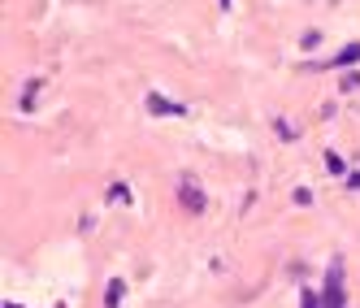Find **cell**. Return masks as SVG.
Returning a JSON list of instances; mask_svg holds the SVG:
<instances>
[{
	"label": "cell",
	"instance_id": "obj_15",
	"mask_svg": "<svg viewBox=\"0 0 360 308\" xmlns=\"http://www.w3.org/2000/svg\"><path fill=\"white\" fill-rule=\"evenodd\" d=\"M217 5H221V9H230V0H217Z\"/></svg>",
	"mask_w": 360,
	"mask_h": 308
},
{
	"label": "cell",
	"instance_id": "obj_10",
	"mask_svg": "<svg viewBox=\"0 0 360 308\" xmlns=\"http://www.w3.org/2000/svg\"><path fill=\"white\" fill-rule=\"evenodd\" d=\"M274 131H278L282 139H295V131H291V122H287V117H278V122H274Z\"/></svg>",
	"mask_w": 360,
	"mask_h": 308
},
{
	"label": "cell",
	"instance_id": "obj_8",
	"mask_svg": "<svg viewBox=\"0 0 360 308\" xmlns=\"http://www.w3.org/2000/svg\"><path fill=\"white\" fill-rule=\"evenodd\" d=\"M300 308H326V304H321L317 291H308V287H304V291H300Z\"/></svg>",
	"mask_w": 360,
	"mask_h": 308
},
{
	"label": "cell",
	"instance_id": "obj_2",
	"mask_svg": "<svg viewBox=\"0 0 360 308\" xmlns=\"http://www.w3.org/2000/svg\"><path fill=\"white\" fill-rule=\"evenodd\" d=\"M321 304H326V308H343V304H347V295H343V261H339V256L330 261V274H326V291H321Z\"/></svg>",
	"mask_w": 360,
	"mask_h": 308
},
{
	"label": "cell",
	"instance_id": "obj_6",
	"mask_svg": "<svg viewBox=\"0 0 360 308\" xmlns=\"http://www.w3.org/2000/svg\"><path fill=\"white\" fill-rule=\"evenodd\" d=\"M135 195H131V187H126V183H113L109 187V204H131Z\"/></svg>",
	"mask_w": 360,
	"mask_h": 308
},
{
	"label": "cell",
	"instance_id": "obj_5",
	"mask_svg": "<svg viewBox=\"0 0 360 308\" xmlns=\"http://www.w3.org/2000/svg\"><path fill=\"white\" fill-rule=\"evenodd\" d=\"M122 295H126V282L113 278V282H109V291H105V308H122Z\"/></svg>",
	"mask_w": 360,
	"mask_h": 308
},
{
	"label": "cell",
	"instance_id": "obj_13",
	"mask_svg": "<svg viewBox=\"0 0 360 308\" xmlns=\"http://www.w3.org/2000/svg\"><path fill=\"white\" fill-rule=\"evenodd\" d=\"M295 204H313V191H308V187H295Z\"/></svg>",
	"mask_w": 360,
	"mask_h": 308
},
{
	"label": "cell",
	"instance_id": "obj_3",
	"mask_svg": "<svg viewBox=\"0 0 360 308\" xmlns=\"http://www.w3.org/2000/svg\"><path fill=\"white\" fill-rule=\"evenodd\" d=\"M148 113H152V117H178V113H187V109H183V105H174L169 96L152 91V96H148Z\"/></svg>",
	"mask_w": 360,
	"mask_h": 308
},
{
	"label": "cell",
	"instance_id": "obj_4",
	"mask_svg": "<svg viewBox=\"0 0 360 308\" xmlns=\"http://www.w3.org/2000/svg\"><path fill=\"white\" fill-rule=\"evenodd\" d=\"M360 61V44H347V48H339V57H334V65L339 70H352Z\"/></svg>",
	"mask_w": 360,
	"mask_h": 308
},
{
	"label": "cell",
	"instance_id": "obj_7",
	"mask_svg": "<svg viewBox=\"0 0 360 308\" xmlns=\"http://www.w3.org/2000/svg\"><path fill=\"white\" fill-rule=\"evenodd\" d=\"M326 169H330L334 178H347V165H343V157H339V152H326Z\"/></svg>",
	"mask_w": 360,
	"mask_h": 308
},
{
	"label": "cell",
	"instance_id": "obj_14",
	"mask_svg": "<svg viewBox=\"0 0 360 308\" xmlns=\"http://www.w3.org/2000/svg\"><path fill=\"white\" fill-rule=\"evenodd\" d=\"M347 187H360V174H347Z\"/></svg>",
	"mask_w": 360,
	"mask_h": 308
},
{
	"label": "cell",
	"instance_id": "obj_12",
	"mask_svg": "<svg viewBox=\"0 0 360 308\" xmlns=\"http://www.w3.org/2000/svg\"><path fill=\"white\" fill-rule=\"evenodd\" d=\"M300 44H304V48H317V44H321V35H317V31H308V35H300Z\"/></svg>",
	"mask_w": 360,
	"mask_h": 308
},
{
	"label": "cell",
	"instance_id": "obj_9",
	"mask_svg": "<svg viewBox=\"0 0 360 308\" xmlns=\"http://www.w3.org/2000/svg\"><path fill=\"white\" fill-rule=\"evenodd\" d=\"M35 96H39V87H35V83H31V87H27V91H22V109H27V113H31V109H35Z\"/></svg>",
	"mask_w": 360,
	"mask_h": 308
},
{
	"label": "cell",
	"instance_id": "obj_11",
	"mask_svg": "<svg viewBox=\"0 0 360 308\" xmlns=\"http://www.w3.org/2000/svg\"><path fill=\"white\" fill-rule=\"evenodd\" d=\"M360 87V70H352V74H343V91H356Z\"/></svg>",
	"mask_w": 360,
	"mask_h": 308
},
{
	"label": "cell",
	"instance_id": "obj_1",
	"mask_svg": "<svg viewBox=\"0 0 360 308\" xmlns=\"http://www.w3.org/2000/svg\"><path fill=\"white\" fill-rule=\"evenodd\" d=\"M174 191H178V204H183L187 213H204V209H209V195H204V183L195 174H178Z\"/></svg>",
	"mask_w": 360,
	"mask_h": 308
}]
</instances>
